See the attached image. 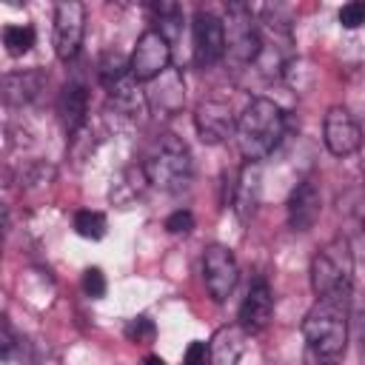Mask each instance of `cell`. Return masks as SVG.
Listing matches in <instances>:
<instances>
[{"instance_id": "4316f807", "label": "cell", "mask_w": 365, "mask_h": 365, "mask_svg": "<svg viewBox=\"0 0 365 365\" xmlns=\"http://www.w3.org/2000/svg\"><path fill=\"white\" fill-rule=\"evenodd\" d=\"M140 365H165V359H163V356H157V354H151V356H145Z\"/></svg>"}, {"instance_id": "484cf974", "label": "cell", "mask_w": 365, "mask_h": 365, "mask_svg": "<svg viewBox=\"0 0 365 365\" xmlns=\"http://www.w3.org/2000/svg\"><path fill=\"white\" fill-rule=\"evenodd\" d=\"M182 365H211V348L200 339L188 342V348L182 354Z\"/></svg>"}, {"instance_id": "3957f363", "label": "cell", "mask_w": 365, "mask_h": 365, "mask_svg": "<svg viewBox=\"0 0 365 365\" xmlns=\"http://www.w3.org/2000/svg\"><path fill=\"white\" fill-rule=\"evenodd\" d=\"M311 288H314L317 299H331V302H342V305L351 302L354 254H351V242L345 237H334L314 254Z\"/></svg>"}, {"instance_id": "5bb4252c", "label": "cell", "mask_w": 365, "mask_h": 365, "mask_svg": "<svg viewBox=\"0 0 365 365\" xmlns=\"http://www.w3.org/2000/svg\"><path fill=\"white\" fill-rule=\"evenodd\" d=\"M322 214V194L317 180H299L288 197V225L294 231H308Z\"/></svg>"}, {"instance_id": "603a6c76", "label": "cell", "mask_w": 365, "mask_h": 365, "mask_svg": "<svg viewBox=\"0 0 365 365\" xmlns=\"http://www.w3.org/2000/svg\"><path fill=\"white\" fill-rule=\"evenodd\" d=\"M339 23H342V29H359L365 23V3L362 0L345 3L339 9Z\"/></svg>"}, {"instance_id": "7c38bea8", "label": "cell", "mask_w": 365, "mask_h": 365, "mask_svg": "<svg viewBox=\"0 0 365 365\" xmlns=\"http://www.w3.org/2000/svg\"><path fill=\"white\" fill-rule=\"evenodd\" d=\"M271 317H274V294H271V285H268L265 277H254L251 285H248V291H245V299L240 305V317H237L240 322L237 325L245 334H259V331L268 328Z\"/></svg>"}, {"instance_id": "7402d4cb", "label": "cell", "mask_w": 365, "mask_h": 365, "mask_svg": "<svg viewBox=\"0 0 365 365\" xmlns=\"http://www.w3.org/2000/svg\"><path fill=\"white\" fill-rule=\"evenodd\" d=\"M125 336L131 339V342H151L154 339V322L148 319V317H134L128 325H125Z\"/></svg>"}, {"instance_id": "ac0fdd59", "label": "cell", "mask_w": 365, "mask_h": 365, "mask_svg": "<svg viewBox=\"0 0 365 365\" xmlns=\"http://www.w3.org/2000/svg\"><path fill=\"white\" fill-rule=\"evenodd\" d=\"M245 331L240 328V325H225V328H220L217 334H214V339H211V362L214 365H237V359H240V354H242V348H245Z\"/></svg>"}, {"instance_id": "8fae6325", "label": "cell", "mask_w": 365, "mask_h": 365, "mask_svg": "<svg viewBox=\"0 0 365 365\" xmlns=\"http://www.w3.org/2000/svg\"><path fill=\"white\" fill-rule=\"evenodd\" d=\"M194 63L208 68L225 57V26L217 14L211 11H197L194 14Z\"/></svg>"}, {"instance_id": "83f0119b", "label": "cell", "mask_w": 365, "mask_h": 365, "mask_svg": "<svg viewBox=\"0 0 365 365\" xmlns=\"http://www.w3.org/2000/svg\"><path fill=\"white\" fill-rule=\"evenodd\" d=\"M362 182H365V174H362Z\"/></svg>"}, {"instance_id": "7a4b0ae2", "label": "cell", "mask_w": 365, "mask_h": 365, "mask_svg": "<svg viewBox=\"0 0 365 365\" xmlns=\"http://www.w3.org/2000/svg\"><path fill=\"white\" fill-rule=\"evenodd\" d=\"M285 134V114L268 97H254L237 117V145L245 163L265 160Z\"/></svg>"}, {"instance_id": "30bf717a", "label": "cell", "mask_w": 365, "mask_h": 365, "mask_svg": "<svg viewBox=\"0 0 365 365\" xmlns=\"http://www.w3.org/2000/svg\"><path fill=\"white\" fill-rule=\"evenodd\" d=\"M322 134H325V145L334 157H351L362 145V125L342 106L328 108L325 123H322Z\"/></svg>"}, {"instance_id": "6da1fadb", "label": "cell", "mask_w": 365, "mask_h": 365, "mask_svg": "<svg viewBox=\"0 0 365 365\" xmlns=\"http://www.w3.org/2000/svg\"><path fill=\"white\" fill-rule=\"evenodd\" d=\"M302 365H339L348 345V305L317 299L302 319Z\"/></svg>"}, {"instance_id": "cb8c5ba5", "label": "cell", "mask_w": 365, "mask_h": 365, "mask_svg": "<svg viewBox=\"0 0 365 365\" xmlns=\"http://www.w3.org/2000/svg\"><path fill=\"white\" fill-rule=\"evenodd\" d=\"M191 228H194V214L188 208H180L165 217V231H171V234H188Z\"/></svg>"}, {"instance_id": "e0dca14e", "label": "cell", "mask_w": 365, "mask_h": 365, "mask_svg": "<svg viewBox=\"0 0 365 365\" xmlns=\"http://www.w3.org/2000/svg\"><path fill=\"white\" fill-rule=\"evenodd\" d=\"M259 202V165L245 163L234 182V211L240 220H248Z\"/></svg>"}, {"instance_id": "d6986e66", "label": "cell", "mask_w": 365, "mask_h": 365, "mask_svg": "<svg viewBox=\"0 0 365 365\" xmlns=\"http://www.w3.org/2000/svg\"><path fill=\"white\" fill-rule=\"evenodd\" d=\"M43 86V74L40 71H14V74H6L3 77V100L11 103V106H20V103H29L37 97Z\"/></svg>"}, {"instance_id": "4fadbf2b", "label": "cell", "mask_w": 365, "mask_h": 365, "mask_svg": "<svg viewBox=\"0 0 365 365\" xmlns=\"http://www.w3.org/2000/svg\"><path fill=\"white\" fill-rule=\"evenodd\" d=\"M194 125L202 143H222L231 134H237V120L231 114V106L222 100H202L194 111Z\"/></svg>"}, {"instance_id": "8992f818", "label": "cell", "mask_w": 365, "mask_h": 365, "mask_svg": "<svg viewBox=\"0 0 365 365\" xmlns=\"http://www.w3.org/2000/svg\"><path fill=\"white\" fill-rule=\"evenodd\" d=\"M222 26H225L228 54L240 63H257V57H259V26L251 14V6L231 3Z\"/></svg>"}, {"instance_id": "52a82bcc", "label": "cell", "mask_w": 365, "mask_h": 365, "mask_svg": "<svg viewBox=\"0 0 365 365\" xmlns=\"http://www.w3.org/2000/svg\"><path fill=\"white\" fill-rule=\"evenodd\" d=\"M202 279L214 302H225L231 291L237 288L240 268L234 259V251L225 245H208L202 251Z\"/></svg>"}, {"instance_id": "2e32d148", "label": "cell", "mask_w": 365, "mask_h": 365, "mask_svg": "<svg viewBox=\"0 0 365 365\" xmlns=\"http://www.w3.org/2000/svg\"><path fill=\"white\" fill-rule=\"evenodd\" d=\"M57 114H60L63 131L68 137H74L86 125V114H88V91H86V86L66 83L60 97H57Z\"/></svg>"}, {"instance_id": "9a60e30c", "label": "cell", "mask_w": 365, "mask_h": 365, "mask_svg": "<svg viewBox=\"0 0 365 365\" xmlns=\"http://www.w3.org/2000/svg\"><path fill=\"white\" fill-rule=\"evenodd\" d=\"M145 97H148V111H157V117L177 114L182 108V103H185V86H182L180 71L177 68L163 71L154 80L151 91H145Z\"/></svg>"}, {"instance_id": "d4e9b609", "label": "cell", "mask_w": 365, "mask_h": 365, "mask_svg": "<svg viewBox=\"0 0 365 365\" xmlns=\"http://www.w3.org/2000/svg\"><path fill=\"white\" fill-rule=\"evenodd\" d=\"M83 291L91 297V299H100L106 294V274L100 268H88L83 274Z\"/></svg>"}, {"instance_id": "5b68a950", "label": "cell", "mask_w": 365, "mask_h": 365, "mask_svg": "<svg viewBox=\"0 0 365 365\" xmlns=\"http://www.w3.org/2000/svg\"><path fill=\"white\" fill-rule=\"evenodd\" d=\"M97 74H100V83L106 86L111 103H114L125 117L140 120L143 114H148V97H145V91L140 88V80H134L131 63H128L123 54H117V51L103 54Z\"/></svg>"}, {"instance_id": "ffe728a7", "label": "cell", "mask_w": 365, "mask_h": 365, "mask_svg": "<svg viewBox=\"0 0 365 365\" xmlns=\"http://www.w3.org/2000/svg\"><path fill=\"white\" fill-rule=\"evenodd\" d=\"M106 228H108V222H106V214L103 211L86 208V211H77L74 214V231L80 237H86V240H103L106 237Z\"/></svg>"}, {"instance_id": "44dd1931", "label": "cell", "mask_w": 365, "mask_h": 365, "mask_svg": "<svg viewBox=\"0 0 365 365\" xmlns=\"http://www.w3.org/2000/svg\"><path fill=\"white\" fill-rule=\"evenodd\" d=\"M3 46H6V51H9L11 57L26 54V51L34 46V29H31V26H17V23L6 26V29H3Z\"/></svg>"}, {"instance_id": "9c48e42d", "label": "cell", "mask_w": 365, "mask_h": 365, "mask_svg": "<svg viewBox=\"0 0 365 365\" xmlns=\"http://www.w3.org/2000/svg\"><path fill=\"white\" fill-rule=\"evenodd\" d=\"M86 9L77 0H63L54 6V51L63 63L74 60L83 46Z\"/></svg>"}, {"instance_id": "ba28073f", "label": "cell", "mask_w": 365, "mask_h": 365, "mask_svg": "<svg viewBox=\"0 0 365 365\" xmlns=\"http://www.w3.org/2000/svg\"><path fill=\"white\" fill-rule=\"evenodd\" d=\"M168 60H171V43L157 31V29H145L131 51V74L140 83L157 80L163 71H168Z\"/></svg>"}, {"instance_id": "277c9868", "label": "cell", "mask_w": 365, "mask_h": 365, "mask_svg": "<svg viewBox=\"0 0 365 365\" xmlns=\"http://www.w3.org/2000/svg\"><path fill=\"white\" fill-rule=\"evenodd\" d=\"M143 174H145V182H151L154 188H160L165 194H177L182 188H188L191 174H194L188 145L174 134H163L145 154Z\"/></svg>"}]
</instances>
